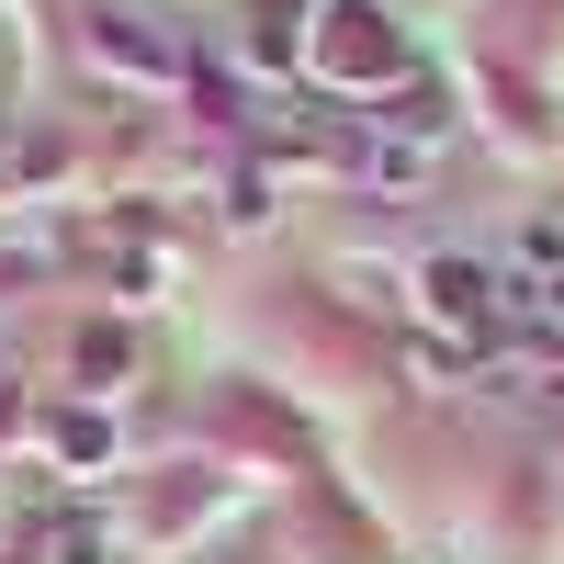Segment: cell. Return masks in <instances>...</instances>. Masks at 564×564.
Returning <instances> with one entry per match:
<instances>
[{
	"instance_id": "6da1fadb",
	"label": "cell",
	"mask_w": 564,
	"mask_h": 564,
	"mask_svg": "<svg viewBox=\"0 0 564 564\" xmlns=\"http://www.w3.org/2000/svg\"><path fill=\"white\" fill-rule=\"evenodd\" d=\"M417 294H430V316L452 327V339H475V327L497 316V282H486V260H430V271H417Z\"/></svg>"
},
{
	"instance_id": "7a4b0ae2",
	"label": "cell",
	"mask_w": 564,
	"mask_h": 564,
	"mask_svg": "<svg viewBox=\"0 0 564 564\" xmlns=\"http://www.w3.org/2000/svg\"><path fill=\"white\" fill-rule=\"evenodd\" d=\"M34 564H113V531L102 520H45L34 531Z\"/></svg>"
}]
</instances>
